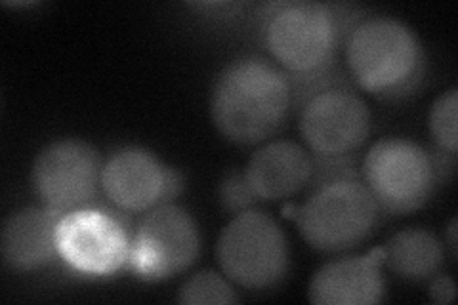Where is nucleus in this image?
<instances>
[{
	"label": "nucleus",
	"instance_id": "f257e3e1",
	"mask_svg": "<svg viewBox=\"0 0 458 305\" xmlns=\"http://www.w3.org/2000/svg\"><path fill=\"white\" fill-rule=\"evenodd\" d=\"M293 106V82L277 64L260 55L237 57L212 84L210 117L237 145H256L279 132Z\"/></svg>",
	"mask_w": 458,
	"mask_h": 305
},
{
	"label": "nucleus",
	"instance_id": "f03ea898",
	"mask_svg": "<svg viewBox=\"0 0 458 305\" xmlns=\"http://www.w3.org/2000/svg\"><path fill=\"white\" fill-rule=\"evenodd\" d=\"M315 158L327 166L321 168L327 174L311 180L318 187L302 207L291 208V216L313 250L325 254L352 250L375 231L380 208L346 157Z\"/></svg>",
	"mask_w": 458,
	"mask_h": 305
},
{
	"label": "nucleus",
	"instance_id": "7ed1b4c3",
	"mask_svg": "<svg viewBox=\"0 0 458 305\" xmlns=\"http://www.w3.org/2000/svg\"><path fill=\"white\" fill-rule=\"evenodd\" d=\"M346 62L355 84L384 99L417 90L426 69L417 33L388 16L367 18L353 25L346 40Z\"/></svg>",
	"mask_w": 458,
	"mask_h": 305
},
{
	"label": "nucleus",
	"instance_id": "20e7f679",
	"mask_svg": "<svg viewBox=\"0 0 458 305\" xmlns=\"http://www.w3.org/2000/svg\"><path fill=\"white\" fill-rule=\"evenodd\" d=\"M266 10L262 40L284 75L298 84L327 77L340 42L338 13L333 6L293 0L269 4Z\"/></svg>",
	"mask_w": 458,
	"mask_h": 305
},
{
	"label": "nucleus",
	"instance_id": "39448f33",
	"mask_svg": "<svg viewBox=\"0 0 458 305\" xmlns=\"http://www.w3.org/2000/svg\"><path fill=\"white\" fill-rule=\"evenodd\" d=\"M216 258L225 277L247 290H267L289 273V244L281 225L262 210L233 216L218 237Z\"/></svg>",
	"mask_w": 458,
	"mask_h": 305
},
{
	"label": "nucleus",
	"instance_id": "423d86ee",
	"mask_svg": "<svg viewBox=\"0 0 458 305\" xmlns=\"http://www.w3.org/2000/svg\"><path fill=\"white\" fill-rule=\"evenodd\" d=\"M360 176L380 212L403 216L432 199L439 166L422 145L407 138H384L367 151Z\"/></svg>",
	"mask_w": 458,
	"mask_h": 305
},
{
	"label": "nucleus",
	"instance_id": "0eeeda50",
	"mask_svg": "<svg viewBox=\"0 0 458 305\" xmlns=\"http://www.w3.org/2000/svg\"><path fill=\"white\" fill-rule=\"evenodd\" d=\"M200 237L191 214L172 202L143 214L131 241L128 266L143 281L176 277L195 264Z\"/></svg>",
	"mask_w": 458,
	"mask_h": 305
},
{
	"label": "nucleus",
	"instance_id": "6e6552de",
	"mask_svg": "<svg viewBox=\"0 0 458 305\" xmlns=\"http://www.w3.org/2000/svg\"><path fill=\"white\" fill-rule=\"evenodd\" d=\"M131 241L119 214L104 208L71 210L57 224V256L77 275L117 273L128 266Z\"/></svg>",
	"mask_w": 458,
	"mask_h": 305
},
{
	"label": "nucleus",
	"instance_id": "1a4fd4ad",
	"mask_svg": "<svg viewBox=\"0 0 458 305\" xmlns=\"http://www.w3.org/2000/svg\"><path fill=\"white\" fill-rule=\"evenodd\" d=\"M102 157L82 140H57L42 149L31 172V182L42 207L57 214L90 205L102 187Z\"/></svg>",
	"mask_w": 458,
	"mask_h": 305
},
{
	"label": "nucleus",
	"instance_id": "9d476101",
	"mask_svg": "<svg viewBox=\"0 0 458 305\" xmlns=\"http://www.w3.org/2000/svg\"><path fill=\"white\" fill-rule=\"evenodd\" d=\"M300 134L315 157L342 158L367 141L372 114L367 101L350 89L308 94L300 111Z\"/></svg>",
	"mask_w": 458,
	"mask_h": 305
},
{
	"label": "nucleus",
	"instance_id": "9b49d317",
	"mask_svg": "<svg viewBox=\"0 0 458 305\" xmlns=\"http://www.w3.org/2000/svg\"><path fill=\"white\" fill-rule=\"evenodd\" d=\"M180 189V174L138 145H124L111 153L102 168V191L121 212H148L170 202Z\"/></svg>",
	"mask_w": 458,
	"mask_h": 305
},
{
	"label": "nucleus",
	"instance_id": "f8f14e48",
	"mask_svg": "<svg viewBox=\"0 0 458 305\" xmlns=\"http://www.w3.org/2000/svg\"><path fill=\"white\" fill-rule=\"evenodd\" d=\"M382 249L367 256L328 261L310 283L308 298L315 305H375L384 300Z\"/></svg>",
	"mask_w": 458,
	"mask_h": 305
},
{
	"label": "nucleus",
	"instance_id": "ddd939ff",
	"mask_svg": "<svg viewBox=\"0 0 458 305\" xmlns=\"http://www.w3.org/2000/svg\"><path fill=\"white\" fill-rule=\"evenodd\" d=\"M64 214L29 207L8 216L0 233V252L13 271H37L57 259V224Z\"/></svg>",
	"mask_w": 458,
	"mask_h": 305
},
{
	"label": "nucleus",
	"instance_id": "4468645a",
	"mask_svg": "<svg viewBox=\"0 0 458 305\" xmlns=\"http://www.w3.org/2000/svg\"><path fill=\"white\" fill-rule=\"evenodd\" d=\"M313 157L294 141H269L254 151L245 168L252 191L260 200L289 199L313 180Z\"/></svg>",
	"mask_w": 458,
	"mask_h": 305
},
{
	"label": "nucleus",
	"instance_id": "2eb2a0df",
	"mask_svg": "<svg viewBox=\"0 0 458 305\" xmlns=\"http://www.w3.org/2000/svg\"><path fill=\"white\" fill-rule=\"evenodd\" d=\"M445 250L439 239L422 227L399 231L382 246V264L405 281L432 279L441 269Z\"/></svg>",
	"mask_w": 458,
	"mask_h": 305
},
{
	"label": "nucleus",
	"instance_id": "dca6fc26",
	"mask_svg": "<svg viewBox=\"0 0 458 305\" xmlns=\"http://www.w3.org/2000/svg\"><path fill=\"white\" fill-rule=\"evenodd\" d=\"M178 301L185 305H232L239 303V296L225 275L205 269L182 284Z\"/></svg>",
	"mask_w": 458,
	"mask_h": 305
},
{
	"label": "nucleus",
	"instance_id": "f3484780",
	"mask_svg": "<svg viewBox=\"0 0 458 305\" xmlns=\"http://www.w3.org/2000/svg\"><path fill=\"white\" fill-rule=\"evenodd\" d=\"M456 119H458V90L451 89L441 94L429 111V132L441 151L456 155L458 136H456Z\"/></svg>",
	"mask_w": 458,
	"mask_h": 305
},
{
	"label": "nucleus",
	"instance_id": "a211bd4d",
	"mask_svg": "<svg viewBox=\"0 0 458 305\" xmlns=\"http://www.w3.org/2000/svg\"><path fill=\"white\" fill-rule=\"evenodd\" d=\"M220 202L224 210L233 216L256 208L260 199L252 191L245 170L233 168L225 174L220 183Z\"/></svg>",
	"mask_w": 458,
	"mask_h": 305
},
{
	"label": "nucleus",
	"instance_id": "6ab92c4d",
	"mask_svg": "<svg viewBox=\"0 0 458 305\" xmlns=\"http://www.w3.org/2000/svg\"><path fill=\"white\" fill-rule=\"evenodd\" d=\"M429 296L436 303H451L456 296V288L453 279L449 275H443V273H436L432 277V283H429Z\"/></svg>",
	"mask_w": 458,
	"mask_h": 305
},
{
	"label": "nucleus",
	"instance_id": "aec40b11",
	"mask_svg": "<svg viewBox=\"0 0 458 305\" xmlns=\"http://www.w3.org/2000/svg\"><path fill=\"white\" fill-rule=\"evenodd\" d=\"M456 217H451V222L447 225V235H445V242L449 246V252H451V259H456Z\"/></svg>",
	"mask_w": 458,
	"mask_h": 305
}]
</instances>
